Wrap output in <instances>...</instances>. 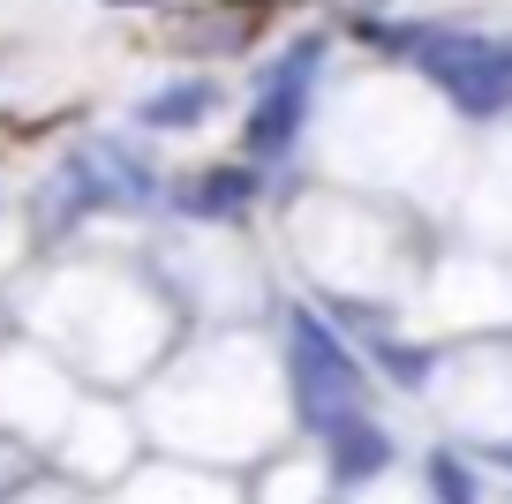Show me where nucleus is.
Instances as JSON below:
<instances>
[{"mask_svg":"<svg viewBox=\"0 0 512 504\" xmlns=\"http://www.w3.org/2000/svg\"><path fill=\"white\" fill-rule=\"evenodd\" d=\"M384 53H400L407 68L437 83L452 98V113L467 121H497L512 113V38L490 31H437V23H362Z\"/></svg>","mask_w":512,"mask_h":504,"instance_id":"obj_1","label":"nucleus"},{"mask_svg":"<svg viewBox=\"0 0 512 504\" xmlns=\"http://www.w3.org/2000/svg\"><path fill=\"white\" fill-rule=\"evenodd\" d=\"M430 504H482V482L460 452H430Z\"/></svg>","mask_w":512,"mask_h":504,"instance_id":"obj_7","label":"nucleus"},{"mask_svg":"<svg viewBox=\"0 0 512 504\" xmlns=\"http://www.w3.org/2000/svg\"><path fill=\"white\" fill-rule=\"evenodd\" d=\"M211 106H219V83H211V76H174V83H159V91L136 106V128H151V136H181V128L211 121Z\"/></svg>","mask_w":512,"mask_h":504,"instance_id":"obj_6","label":"nucleus"},{"mask_svg":"<svg viewBox=\"0 0 512 504\" xmlns=\"http://www.w3.org/2000/svg\"><path fill=\"white\" fill-rule=\"evenodd\" d=\"M317 68H324V38H294V46L272 61V76L256 83V98H249V128H241V151H249L256 166H272V158H287L294 143H302V128H309V91H317Z\"/></svg>","mask_w":512,"mask_h":504,"instance_id":"obj_3","label":"nucleus"},{"mask_svg":"<svg viewBox=\"0 0 512 504\" xmlns=\"http://www.w3.org/2000/svg\"><path fill=\"white\" fill-rule=\"evenodd\" d=\"M369 354L384 362V377L400 384V392H422V384H430V354H422V347H400V339H377Z\"/></svg>","mask_w":512,"mask_h":504,"instance_id":"obj_8","label":"nucleus"},{"mask_svg":"<svg viewBox=\"0 0 512 504\" xmlns=\"http://www.w3.org/2000/svg\"><path fill=\"white\" fill-rule=\"evenodd\" d=\"M324 474H332V489H362V482H377L392 459H400V444H392V429L384 422H369L362 407L354 414H339L332 429H324Z\"/></svg>","mask_w":512,"mask_h":504,"instance_id":"obj_5","label":"nucleus"},{"mask_svg":"<svg viewBox=\"0 0 512 504\" xmlns=\"http://www.w3.org/2000/svg\"><path fill=\"white\" fill-rule=\"evenodd\" d=\"M287 384H294V414H302L309 437L339 422V414L362 407V362L339 347V331L317 309H287Z\"/></svg>","mask_w":512,"mask_h":504,"instance_id":"obj_2","label":"nucleus"},{"mask_svg":"<svg viewBox=\"0 0 512 504\" xmlns=\"http://www.w3.org/2000/svg\"><path fill=\"white\" fill-rule=\"evenodd\" d=\"M256 196H264V166L256 158H226V166H204V174L174 181V211L196 226H234L256 211Z\"/></svg>","mask_w":512,"mask_h":504,"instance_id":"obj_4","label":"nucleus"}]
</instances>
